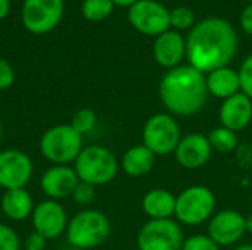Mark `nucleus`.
Returning a JSON list of instances; mask_svg holds the SVG:
<instances>
[{
    "label": "nucleus",
    "instance_id": "28",
    "mask_svg": "<svg viewBox=\"0 0 252 250\" xmlns=\"http://www.w3.org/2000/svg\"><path fill=\"white\" fill-rule=\"evenodd\" d=\"M71 197L78 206H89L93 203V200L96 197V187L89 183L80 181Z\"/></svg>",
    "mask_w": 252,
    "mask_h": 250
},
{
    "label": "nucleus",
    "instance_id": "11",
    "mask_svg": "<svg viewBox=\"0 0 252 250\" xmlns=\"http://www.w3.org/2000/svg\"><path fill=\"white\" fill-rule=\"evenodd\" d=\"M34 174V164L28 153L19 149L0 150V187L6 190L25 189Z\"/></svg>",
    "mask_w": 252,
    "mask_h": 250
},
{
    "label": "nucleus",
    "instance_id": "33",
    "mask_svg": "<svg viewBox=\"0 0 252 250\" xmlns=\"http://www.w3.org/2000/svg\"><path fill=\"white\" fill-rule=\"evenodd\" d=\"M10 10V0H0V21L7 16Z\"/></svg>",
    "mask_w": 252,
    "mask_h": 250
},
{
    "label": "nucleus",
    "instance_id": "22",
    "mask_svg": "<svg viewBox=\"0 0 252 250\" xmlns=\"http://www.w3.org/2000/svg\"><path fill=\"white\" fill-rule=\"evenodd\" d=\"M207 137H208V141L211 144L213 152H217L221 155L232 153L239 147L238 133H235L226 127H221V125L217 128H213Z\"/></svg>",
    "mask_w": 252,
    "mask_h": 250
},
{
    "label": "nucleus",
    "instance_id": "27",
    "mask_svg": "<svg viewBox=\"0 0 252 250\" xmlns=\"http://www.w3.org/2000/svg\"><path fill=\"white\" fill-rule=\"evenodd\" d=\"M182 250H220V246L208 234H195L185 239Z\"/></svg>",
    "mask_w": 252,
    "mask_h": 250
},
{
    "label": "nucleus",
    "instance_id": "15",
    "mask_svg": "<svg viewBox=\"0 0 252 250\" xmlns=\"http://www.w3.org/2000/svg\"><path fill=\"white\" fill-rule=\"evenodd\" d=\"M211 155L213 149L208 137L201 133L183 136L174 150V158L177 164L185 169H199L205 167Z\"/></svg>",
    "mask_w": 252,
    "mask_h": 250
},
{
    "label": "nucleus",
    "instance_id": "1",
    "mask_svg": "<svg viewBox=\"0 0 252 250\" xmlns=\"http://www.w3.org/2000/svg\"><path fill=\"white\" fill-rule=\"evenodd\" d=\"M236 52V31L223 18H205L193 25L186 38V57L189 65L202 74L227 66Z\"/></svg>",
    "mask_w": 252,
    "mask_h": 250
},
{
    "label": "nucleus",
    "instance_id": "3",
    "mask_svg": "<svg viewBox=\"0 0 252 250\" xmlns=\"http://www.w3.org/2000/svg\"><path fill=\"white\" fill-rule=\"evenodd\" d=\"M111 234L108 217L97 209H83L75 214L66 227L65 236L71 248L90 250L100 246Z\"/></svg>",
    "mask_w": 252,
    "mask_h": 250
},
{
    "label": "nucleus",
    "instance_id": "38",
    "mask_svg": "<svg viewBox=\"0 0 252 250\" xmlns=\"http://www.w3.org/2000/svg\"><path fill=\"white\" fill-rule=\"evenodd\" d=\"M68 250H83V249H75V248H71V249H68Z\"/></svg>",
    "mask_w": 252,
    "mask_h": 250
},
{
    "label": "nucleus",
    "instance_id": "13",
    "mask_svg": "<svg viewBox=\"0 0 252 250\" xmlns=\"http://www.w3.org/2000/svg\"><path fill=\"white\" fill-rule=\"evenodd\" d=\"M247 233L245 217L236 209H223L208 222V236L221 248L238 243Z\"/></svg>",
    "mask_w": 252,
    "mask_h": 250
},
{
    "label": "nucleus",
    "instance_id": "14",
    "mask_svg": "<svg viewBox=\"0 0 252 250\" xmlns=\"http://www.w3.org/2000/svg\"><path fill=\"white\" fill-rule=\"evenodd\" d=\"M80 178L69 165H52L40 177V190L50 200H62L72 196Z\"/></svg>",
    "mask_w": 252,
    "mask_h": 250
},
{
    "label": "nucleus",
    "instance_id": "37",
    "mask_svg": "<svg viewBox=\"0 0 252 250\" xmlns=\"http://www.w3.org/2000/svg\"><path fill=\"white\" fill-rule=\"evenodd\" d=\"M1 139H3V124H1V119H0V143H1Z\"/></svg>",
    "mask_w": 252,
    "mask_h": 250
},
{
    "label": "nucleus",
    "instance_id": "24",
    "mask_svg": "<svg viewBox=\"0 0 252 250\" xmlns=\"http://www.w3.org/2000/svg\"><path fill=\"white\" fill-rule=\"evenodd\" d=\"M97 124V115L93 109H89V108H81L78 109L72 118H71V122L69 125L78 133L81 134L83 137L89 133H92L94 130Z\"/></svg>",
    "mask_w": 252,
    "mask_h": 250
},
{
    "label": "nucleus",
    "instance_id": "34",
    "mask_svg": "<svg viewBox=\"0 0 252 250\" xmlns=\"http://www.w3.org/2000/svg\"><path fill=\"white\" fill-rule=\"evenodd\" d=\"M112 1H114V4H117V6L130 7V6H133L134 3H137L139 0H112Z\"/></svg>",
    "mask_w": 252,
    "mask_h": 250
},
{
    "label": "nucleus",
    "instance_id": "5",
    "mask_svg": "<svg viewBox=\"0 0 252 250\" xmlns=\"http://www.w3.org/2000/svg\"><path fill=\"white\" fill-rule=\"evenodd\" d=\"M83 149V136L69 124H58L47 128L38 143L41 156L52 165L74 164Z\"/></svg>",
    "mask_w": 252,
    "mask_h": 250
},
{
    "label": "nucleus",
    "instance_id": "12",
    "mask_svg": "<svg viewBox=\"0 0 252 250\" xmlns=\"http://www.w3.org/2000/svg\"><path fill=\"white\" fill-rule=\"evenodd\" d=\"M31 222L34 231L40 233L47 240H55L66 231L69 220L66 209L61 202L46 199L35 203Z\"/></svg>",
    "mask_w": 252,
    "mask_h": 250
},
{
    "label": "nucleus",
    "instance_id": "23",
    "mask_svg": "<svg viewBox=\"0 0 252 250\" xmlns=\"http://www.w3.org/2000/svg\"><path fill=\"white\" fill-rule=\"evenodd\" d=\"M114 6L112 0H84L81 12L87 21L100 22L112 13Z\"/></svg>",
    "mask_w": 252,
    "mask_h": 250
},
{
    "label": "nucleus",
    "instance_id": "26",
    "mask_svg": "<svg viewBox=\"0 0 252 250\" xmlns=\"http://www.w3.org/2000/svg\"><path fill=\"white\" fill-rule=\"evenodd\" d=\"M22 242L15 228L0 222V250H21Z\"/></svg>",
    "mask_w": 252,
    "mask_h": 250
},
{
    "label": "nucleus",
    "instance_id": "17",
    "mask_svg": "<svg viewBox=\"0 0 252 250\" xmlns=\"http://www.w3.org/2000/svg\"><path fill=\"white\" fill-rule=\"evenodd\" d=\"M220 122L235 133L245 130L252 121V100L242 91L223 100L220 108Z\"/></svg>",
    "mask_w": 252,
    "mask_h": 250
},
{
    "label": "nucleus",
    "instance_id": "29",
    "mask_svg": "<svg viewBox=\"0 0 252 250\" xmlns=\"http://www.w3.org/2000/svg\"><path fill=\"white\" fill-rule=\"evenodd\" d=\"M238 72H239V78H241V91L244 94H247L252 100V55H250L244 60V63Z\"/></svg>",
    "mask_w": 252,
    "mask_h": 250
},
{
    "label": "nucleus",
    "instance_id": "16",
    "mask_svg": "<svg viewBox=\"0 0 252 250\" xmlns=\"http://www.w3.org/2000/svg\"><path fill=\"white\" fill-rule=\"evenodd\" d=\"M186 56V40L176 29H168L158 35L154 43V59L167 69L177 68Z\"/></svg>",
    "mask_w": 252,
    "mask_h": 250
},
{
    "label": "nucleus",
    "instance_id": "39",
    "mask_svg": "<svg viewBox=\"0 0 252 250\" xmlns=\"http://www.w3.org/2000/svg\"><path fill=\"white\" fill-rule=\"evenodd\" d=\"M0 215H1V208H0Z\"/></svg>",
    "mask_w": 252,
    "mask_h": 250
},
{
    "label": "nucleus",
    "instance_id": "18",
    "mask_svg": "<svg viewBox=\"0 0 252 250\" xmlns=\"http://www.w3.org/2000/svg\"><path fill=\"white\" fill-rule=\"evenodd\" d=\"M34 199L27 189H12L6 190L0 199L1 214L15 222L25 221L31 218L34 211Z\"/></svg>",
    "mask_w": 252,
    "mask_h": 250
},
{
    "label": "nucleus",
    "instance_id": "7",
    "mask_svg": "<svg viewBox=\"0 0 252 250\" xmlns=\"http://www.w3.org/2000/svg\"><path fill=\"white\" fill-rule=\"evenodd\" d=\"M182 137L177 119L165 112L149 116L142 130V144H145L155 156L174 153Z\"/></svg>",
    "mask_w": 252,
    "mask_h": 250
},
{
    "label": "nucleus",
    "instance_id": "40",
    "mask_svg": "<svg viewBox=\"0 0 252 250\" xmlns=\"http://www.w3.org/2000/svg\"><path fill=\"white\" fill-rule=\"evenodd\" d=\"M248 1H251V3H252V0H248Z\"/></svg>",
    "mask_w": 252,
    "mask_h": 250
},
{
    "label": "nucleus",
    "instance_id": "6",
    "mask_svg": "<svg viewBox=\"0 0 252 250\" xmlns=\"http://www.w3.org/2000/svg\"><path fill=\"white\" fill-rule=\"evenodd\" d=\"M216 196L205 186H190L176 199V220L183 225H201L216 214Z\"/></svg>",
    "mask_w": 252,
    "mask_h": 250
},
{
    "label": "nucleus",
    "instance_id": "30",
    "mask_svg": "<svg viewBox=\"0 0 252 250\" xmlns=\"http://www.w3.org/2000/svg\"><path fill=\"white\" fill-rule=\"evenodd\" d=\"M15 83L13 66L3 57H0V91L7 90Z\"/></svg>",
    "mask_w": 252,
    "mask_h": 250
},
{
    "label": "nucleus",
    "instance_id": "4",
    "mask_svg": "<svg viewBox=\"0 0 252 250\" xmlns=\"http://www.w3.org/2000/svg\"><path fill=\"white\" fill-rule=\"evenodd\" d=\"M74 169L80 181L97 187L115 180L120 169V162L112 150L105 146L93 144L81 150L74 162Z\"/></svg>",
    "mask_w": 252,
    "mask_h": 250
},
{
    "label": "nucleus",
    "instance_id": "35",
    "mask_svg": "<svg viewBox=\"0 0 252 250\" xmlns=\"http://www.w3.org/2000/svg\"><path fill=\"white\" fill-rule=\"evenodd\" d=\"M245 227H247V233L252 234V214L245 217Z\"/></svg>",
    "mask_w": 252,
    "mask_h": 250
},
{
    "label": "nucleus",
    "instance_id": "19",
    "mask_svg": "<svg viewBox=\"0 0 252 250\" xmlns=\"http://www.w3.org/2000/svg\"><path fill=\"white\" fill-rule=\"evenodd\" d=\"M208 93L214 97L226 100L238 93H241V78L239 72L224 66L211 71L205 75Z\"/></svg>",
    "mask_w": 252,
    "mask_h": 250
},
{
    "label": "nucleus",
    "instance_id": "10",
    "mask_svg": "<svg viewBox=\"0 0 252 250\" xmlns=\"http://www.w3.org/2000/svg\"><path fill=\"white\" fill-rule=\"evenodd\" d=\"M63 0H24L22 24L32 34L50 32L62 19Z\"/></svg>",
    "mask_w": 252,
    "mask_h": 250
},
{
    "label": "nucleus",
    "instance_id": "21",
    "mask_svg": "<svg viewBox=\"0 0 252 250\" xmlns=\"http://www.w3.org/2000/svg\"><path fill=\"white\" fill-rule=\"evenodd\" d=\"M155 159L157 156L145 144H136L124 152L120 167L128 177L140 178L152 171Z\"/></svg>",
    "mask_w": 252,
    "mask_h": 250
},
{
    "label": "nucleus",
    "instance_id": "31",
    "mask_svg": "<svg viewBox=\"0 0 252 250\" xmlns=\"http://www.w3.org/2000/svg\"><path fill=\"white\" fill-rule=\"evenodd\" d=\"M47 239L37 231H31L24 240V250H44L47 246Z\"/></svg>",
    "mask_w": 252,
    "mask_h": 250
},
{
    "label": "nucleus",
    "instance_id": "9",
    "mask_svg": "<svg viewBox=\"0 0 252 250\" xmlns=\"http://www.w3.org/2000/svg\"><path fill=\"white\" fill-rule=\"evenodd\" d=\"M130 24L142 34L158 37L171 28L170 10L157 0H139L128 7Z\"/></svg>",
    "mask_w": 252,
    "mask_h": 250
},
{
    "label": "nucleus",
    "instance_id": "8",
    "mask_svg": "<svg viewBox=\"0 0 252 250\" xmlns=\"http://www.w3.org/2000/svg\"><path fill=\"white\" fill-rule=\"evenodd\" d=\"M183 230L177 221L149 220L137 234L139 250H182Z\"/></svg>",
    "mask_w": 252,
    "mask_h": 250
},
{
    "label": "nucleus",
    "instance_id": "25",
    "mask_svg": "<svg viewBox=\"0 0 252 250\" xmlns=\"http://www.w3.org/2000/svg\"><path fill=\"white\" fill-rule=\"evenodd\" d=\"M170 24L176 31L189 29L195 24V12L186 6H177L170 10Z\"/></svg>",
    "mask_w": 252,
    "mask_h": 250
},
{
    "label": "nucleus",
    "instance_id": "32",
    "mask_svg": "<svg viewBox=\"0 0 252 250\" xmlns=\"http://www.w3.org/2000/svg\"><path fill=\"white\" fill-rule=\"evenodd\" d=\"M241 27L248 35H252V3L244 9L241 15Z\"/></svg>",
    "mask_w": 252,
    "mask_h": 250
},
{
    "label": "nucleus",
    "instance_id": "36",
    "mask_svg": "<svg viewBox=\"0 0 252 250\" xmlns=\"http://www.w3.org/2000/svg\"><path fill=\"white\" fill-rule=\"evenodd\" d=\"M233 250H252V245H242V246H238Z\"/></svg>",
    "mask_w": 252,
    "mask_h": 250
},
{
    "label": "nucleus",
    "instance_id": "20",
    "mask_svg": "<svg viewBox=\"0 0 252 250\" xmlns=\"http://www.w3.org/2000/svg\"><path fill=\"white\" fill-rule=\"evenodd\" d=\"M176 199L165 189H152L143 196L142 209L149 220H170L176 214Z\"/></svg>",
    "mask_w": 252,
    "mask_h": 250
},
{
    "label": "nucleus",
    "instance_id": "2",
    "mask_svg": "<svg viewBox=\"0 0 252 250\" xmlns=\"http://www.w3.org/2000/svg\"><path fill=\"white\" fill-rule=\"evenodd\" d=\"M159 99L173 116H192L201 112L208 100L205 74L193 66L168 69L159 83Z\"/></svg>",
    "mask_w": 252,
    "mask_h": 250
}]
</instances>
